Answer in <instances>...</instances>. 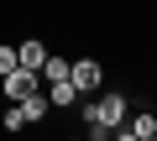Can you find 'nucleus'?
<instances>
[{
    "label": "nucleus",
    "instance_id": "f257e3e1",
    "mask_svg": "<svg viewBox=\"0 0 157 141\" xmlns=\"http://www.w3.org/2000/svg\"><path fill=\"white\" fill-rule=\"evenodd\" d=\"M121 125H126V94L121 89L84 94V131H89V141H110Z\"/></svg>",
    "mask_w": 157,
    "mask_h": 141
},
{
    "label": "nucleus",
    "instance_id": "f03ea898",
    "mask_svg": "<svg viewBox=\"0 0 157 141\" xmlns=\"http://www.w3.org/2000/svg\"><path fill=\"white\" fill-rule=\"evenodd\" d=\"M68 79H73L78 94H100V89H105V63H100V58H73Z\"/></svg>",
    "mask_w": 157,
    "mask_h": 141
},
{
    "label": "nucleus",
    "instance_id": "7ed1b4c3",
    "mask_svg": "<svg viewBox=\"0 0 157 141\" xmlns=\"http://www.w3.org/2000/svg\"><path fill=\"white\" fill-rule=\"evenodd\" d=\"M32 89H42V73H37V68H11V73L0 79V94H6L11 105H16V99H26Z\"/></svg>",
    "mask_w": 157,
    "mask_h": 141
},
{
    "label": "nucleus",
    "instance_id": "20e7f679",
    "mask_svg": "<svg viewBox=\"0 0 157 141\" xmlns=\"http://www.w3.org/2000/svg\"><path fill=\"white\" fill-rule=\"evenodd\" d=\"M121 141H157V115L152 110H136V115H126V125L115 131Z\"/></svg>",
    "mask_w": 157,
    "mask_h": 141
},
{
    "label": "nucleus",
    "instance_id": "39448f33",
    "mask_svg": "<svg viewBox=\"0 0 157 141\" xmlns=\"http://www.w3.org/2000/svg\"><path fill=\"white\" fill-rule=\"evenodd\" d=\"M16 105H21L26 125H42V120L52 115V99H47V84H42V89H32V94H26V99H16Z\"/></svg>",
    "mask_w": 157,
    "mask_h": 141
},
{
    "label": "nucleus",
    "instance_id": "423d86ee",
    "mask_svg": "<svg viewBox=\"0 0 157 141\" xmlns=\"http://www.w3.org/2000/svg\"><path fill=\"white\" fill-rule=\"evenodd\" d=\"M16 58H21V68H37V73H42V63H47V42H42V37H26V42H16Z\"/></svg>",
    "mask_w": 157,
    "mask_h": 141
},
{
    "label": "nucleus",
    "instance_id": "0eeeda50",
    "mask_svg": "<svg viewBox=\"0 0 157 141\" xmlns=\"http://www.w3.org/2000/svg\"><path fill=\"white\" fill-rule=\"evenodd\" d=\"M47 99H52V110H73L84 94L73 89V79H58V84H47Z\"/></svg>",
    "mask_w": 157,
    "mask_h": 141
},
{
    "label": "nucleus",
    "instance_id": "6e6552de",
    "mask_svg": "<svg viewBox=\"0 0 157 141\" xmlns=\"http://www.w3.org/2000/svg\"><path fill=\"white\" fill-rule=\"evenodd\" d=\"M68 68H73V58H58V52H47V63H42V84H58V79H68Z\"/></svg>",
    "mask_w": 157,
    "mask_h": 141
},
{
    "label": "nucleus",
    "instance_id": "1a4fd4ad",
    "mask_svg": "<svg viewBox=\"0 0 157 141\" xmlns=\"http://www.w3.org/2000/svg\"><path fill=\"white\" fill-rule=\"evenodd\" d=\"M0 131H26V115H21V105H6V110H0Z\"/></svg>",
    "mask_w": 157,
    "mask_h": 141
},
{
    "label": "nucleus",
    "instance_id": "9d476101",
    "mask_svg": "<svg viewBox=\"0 0 157 141\" xmlns=\"http://www.w3.org/2000/svg\"><path fill=\"white\" fill-rule=\"evenodd\" d=\"M11 68H21V58H16V42H0V79H6Z\"/></svg>",
    "mask_w": 157,
    "mask_h": 141
}]
</instances>
